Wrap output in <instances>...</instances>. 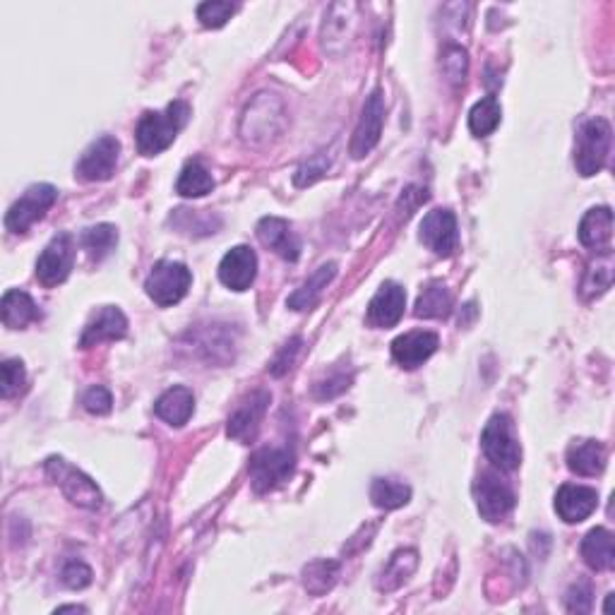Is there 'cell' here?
Returning <instances> with one entry per match:
<instances>
[{"instance_id":"cell-1","label":"cell","mask_w":615,"mask_h":615,"mask_svg":"<svg viewBox=\"0 0 615 615\" xmlns=\"http://www.w3.org/2000/svg\"><path fill=\"white\" fill-rule=\"evenodd\" d=\"M190 106L185 101H171L164 111H149L140 118L135 130L137 149L145 157H157L173 145L183 125L188 123Z\"/></svg>"},{"instance_id":"cell-2","label":"cell","mask_w":615,"mask_h":615,"mask_svg":"<svg viewBox=\"0 0 615 615\" xmlns=\"http://www.w3.org/2000/svg\"><path fill=\"white\" fill-rule=\"evenodd\" d=\"M613 130L606 118H591L579 128L575 147V166L584 178L596 176L611 154Z\"/></svg>"},{"instance_id":"cell-3","label":"cell","mask_w":615,"mask_h":615,"mask_svg":"<svg viewBox=\"0 0 615 615\" xmlns=\"http://www.w3.org/2000/svg\"><path fill=\"white\" fill-rule=\"evenodd\" d=\"M44 469L46 476L61 488L65 498L73 505L85 507V510H99L104 505V495H101L97 483L89 479L87 474H82L80 469H75L70 462H65L63 457H49Z\"/></svg>"},{"instance_id":"cell-4","label":"cell","mask_w":615,"mask_h":615,"mask_svg":"<svg viewBox=\"0 0 615 615\" xmlns=\"http://www.w3.org/2000/svg\"><path fill=\"white\" fill-rule=\"evenodd\" d=\"M286 111L274 94H260L246 109L241 121V135L250 145H265L284 130Z\"/></svg>"},{"instance_id":"cell-5","label":"cell","mask_w":615,"mask_h":615,"mask_svg":"<svg viewBox=\"0 0 615 615\" xmlns=\"http://www.w3.org/2000/svg\"><path fill=\"white\" fill-rule=\"evenodd\" d=\"M481 447L486 452L488 462L500 471H515L522 464V447L515 435V426L507 414H495L486 423L481 435Z\"/></svg>"},{"instance_id":"cell-6","label":"cell","mask_w":615,"mask_h":615,"mask_svg":"<svg viewBox=\"0 0 615 615\" xmlns=\"http://www.w3.org/2000/svg\"><path fill=\"white\" fill-rule=\"evenodd\" d=\"M190 284H193V274H190L183 262L161 260L152 267V272H149L145 291L157 306L169 308L181 303L183 298L188 296Z\"/></svg>"},{"instance_id":"cell-7","label":"cell","mask_w":615,"mask_h":615,"mask_svg":"<svg viewBox=\"0 0 615 615\" xmlns=\"http://www.w3.org/2000/svg\"><path fill=\"white\" fill-rule=\"evenodd\" d=\"M296 469V455L289 447H265L250 457V481L258 493H270L291 479Z\"/></svg>"},{"instance_id":"cell-8","label":"cell","mask_w":615,"mask_h":615,"mask_svg":"<svg viewBox=\"0 0 615 615\" xmlns=\"http://www.w3.org/2000/svg\"><path fill=\"white\" fill-rule=\"evenodd\" d=\"M58 200V190L49 183H37L29 185L25 190V195L10 207L8 214H5V229L13 231V234H25V231L32 229L34 224L41 222L46 217V212L56 205Z\"/></svg>"},{"instance_id":"cell-9","label":"cell","mask_w":615,"mask_h":615,"mask_svg":"<svg viewBox=\"0 0 615 615\" xmlns=\"http://www.w3.org/2000/svg\"><path fill=\"white\" fill-rule=\"evenodd\" d=\"M118 154H121V142L113 135H101L94 140L75 166V176L85 183H101L109 181L116 173Z\"/></svg>"},{"instance_id":"cell-10","label":"cell","mask_w":615,"mask_h":615,"mask_svg":"<svg viewBox=\"0 0 615 615\" xmlns=\"http://www.w3.org/2000/svg\"><path fill=\"white\" fill-rule=\"evenodd\" d=\"M474 498L481 517L491 524L503 522L517 505L515 491L498 474H488V471L474 481Z\"/></svg>"},{"instance_id":"cell-11","label":"cell","mask_w":615,"mask_h":615,"mask_svg":"<svg viewBox=\"0 0 615 615\" xmlns=\"http://www.w3.org/2000/svg\"><path fill=\"white\" fill-rule=\"evenodd\" d=\"M75 265V238L70 234H58L51 238L49 246L37 260V279L41 286L53 289L70 277Z\"/></svg>"},{"instance_id":"cell-12","label":"cell","mask_w":615,"mask_h":615,"mask_svg":"<svg viewBox=\"0 0 615 615\" xmlns=\"http://www.w3.org/2000/svg\"><path fill=\"white\" fill-rule=\"evenodd\" d=\"M382 125H385V97H382V89H373L363 104L361 118H358L354 137H351V157L363 159L378 147Z\"/></svg>"},{"instance_id":"cell-13","label":"cell","mask_w":615,"mask_h":615,"mask_svg":"<svg viewBox=\"0 0 615 615\" xmlns=\"http://www.w3.org/2000/svg\"><path fill=\"white\" fill-rule=\"evenodd\" d=\"M270 392L255 390L250 392L241 404L236 406L234 414L229 416V426H226V435L231 440L248 445L253 443L255 435L260 431V423L267 414V404H270Z\"/></svg>"},{"instance_id":"cell-14","label":"cell","mask_w":615,"mask_h":615,"mask_svg":"<svg viewBox=\"0 0 615 615\" xmlns=\"http://www.w3.org/2000/svg\"><path fill=\"white\" fill-rule=\"evenodd\" d=\"M421 241L438 258H452L459 248L457 217L450 210H433L421 222Z\"/></svg>"},{"instance_id":"cell-15","label":"cell","mask_w":615,"mask_h":615,"mask_svg":"<svg viewBox=\"0 0 615 615\" xmlns=\"http://www.w3.org/2000/svg\"><path fill=\"white\" fill-rule=\"evenodd\" d=\"M258 277V255L253 248L236 246L219 262V279L226 289L246 291Z\"/></svg>"},{"instance_id":"cell-16","label":"cell","mask_w":615,"mask_h":615,"mask_svg":"<svg viewBox=\"0 0 615 615\" xmlns=\"http://www.w3.org/2000/svg\"><path fill=\"white\" fill-rule=\"evenodd\" d=\"M404 306L406 291L399 284L385 282L378 289V294L370 298L366 322L370 327H378V330H390V327L402 320Z\"/></svg>"},{"instance_id":"cell-17","label":"cell","mask_w":615,"mask_h":615,"mask_svg":"<svg viewBox=\"0 0 615 615\" xmlns=\"http://www.w3.org/2000/svg\"><path fill=\"white\" fill-rule=\"evenodd\" d=\"M438 346H440V339L435 332H428V330L406 332L392 342V356L402 368L414 370V368L423 366V363H426L428 358L438 351Z\"/></svg>"},{"instance_id":"cell-18","label":"cell","mask_w":615,"mask_h":615,"mask_svg":"<svg viewBox=\"0 0 615 615\" xmlns=\"http://www.w3.org/2000/svg\"><path fill=\"white\" fill-rule=\"evenodd\" d=\"M125 334H128V318L123 315V310L116 306H104L89 318L80 337V346L89 349V346H97L101 342H116V339H123Z\"/></svg>"},{"instance_id":"cell-19","label":"cell","mask_w":615,"mask_h":615,"mask_svg":"<svg viewBox=\"0 0 615 615\" xmlns=\"http://www.w3.org/2000/svg\"><path fill=\"white\" fill-rule=\"evenodd\" d=\"M599 507V493L589 486H575V483H565L558 493H555V512L567 524H579L591 517Z\"/></svg>"},{"instance_id":"cell-20","label":"cell","mask_w":615,"mask_h":615,"mask_svg":"<svg viewBox=\"0 0 615 615\" xmlns=\"http://www.w3.org/2000/svg\"><path fill=\"white\" fill-rule=\"evenodd\" d=\"M226 325H207L200 327V330L190 332V342L188 346L205 358V363H217V366H224V363L234 361V337L224 330Z\"/></svg>"},{"instance_id":"cell-21","label":"cell","mask_w":615,"mask_h":615,"mask_svg":"<svg viewBox=\"0 0 615 615\" xmlns=\"http://www.w3.org/2000/svg\"><path fill=\"white\" fill-rule=\"evenodd\" d=\"M255 234H258L262 246L274 250V253H277L279 258H284L286 262H296L301 258V241H298V236L294 234V229H291V224L286 222V219L282 217L260 219Z\"/></svg>"},{"instance_id":"cell-22","label":"cell","mask_w":615,"mask_h":615,"mask_svg":"<svg viewBox=\"0 0 615 615\" xmlns=\"http://www.w3.org/2000/svg\"><path fill=\"white\" fill-rule=\"evenodd\" d=\"M579 241H582L584 248L596 250V253H603V250H611L608 243L613 238V212L611 207H594L584 214L582 224H579Z\"/></svg>"},{"instance_id":"cell-23","label":"cell","mask_w":615,"mask_h":615,"mask_svg":"<svg viewBox=\"0 0 615 615\" xmlns=\"http://www.w3.org/2000/svg\"><path fill=\"white\" fill-rule=\"evenodd\" d=\"M195 411V397L188 387L178 385L166 390L161 397L154 402V414L159 416L161 421H166L173 428H181L190 421Z\"/></svg>"},{"instance_id":"cell-24","label":"cell","mask_w":615,"mask_h":615,"mask_svg":"<svg viewBox=\"0 0 615 615\" xmlns=\"http://www.w3.org/2000/svg\"><path fill=\"white\" fill-rule=\"evenodd\" d=\"M608 462V452L599 440H577L567 447V467L577 476H599Z\"/></svg>"},{"instance_id":"cell-25","label":"cell","mask_w":615,"mask_h":615,"mask_svg":"<svg viewBox=\"0 0 615 615\" xmlns=\"http://www.w3.org/2000/svg\"><path fill=\"white\" fill-rule=\"evenodd\" d=\"M0 313H3V325L8 330H25L27 325L41 320V310L34 298L27 291L10 289L5 291L3 303H0Z\"/></svg>"},{"instance_id":"cell-26","label":"cell","mask_w":615,"mask_h":615,"mask_svg":"<svg viewBox=\"0 0 615 615\" xmlns=\"http://www.w3.org/2000/svg\"><path fill=\"white\" fill-rule=\"evenodd\" d=\"M582 558L591 570H611L615 565V543L611 531L603 527L591 529L582 541Z\"/></svg>"},{"instance_id":"cell-27","label":"cell","mask_w":615,"mask_h":615,"mask_svg":"<svg viewBox=\"0 0 615 615\" xmlns=\"http://www.w3.org/2000/svg\"><path fill=\"white\" fill-rule=\"evenodd\" d=\"M334 277H337V262H325V265H320L318 270L310 274L308 282L289 296L286 306L291 310H310L320 301L322 291L327 289V284H330Z\"/></svg>"},{"instance_id":"cell-28","label":"cell","mask_w":615,"mask_h":615,"mask_svg":"<svg viewBox=\"0 0 615 615\" xmlns=\"http://www.w3.org/2000/svg\"><path fill=\"white\" fill-rule=\"evenodd\" d=\"M419 567V553L414 551V548H402V551H397L390 558V563L385 565V570L380 572L378 582H375V587L380 591H397L402 584L414 575V570Z\"/></svg>"},{"instance_id":"cell-29","label":"cell","mask_w":615,"mask_h":615,"mask_svg":"<svg viewBox=\"0 0 615 615\" xmlns=\"http://www.w3.org/2000/svg\"><path fill=\"white\" fill-rule=\"evenodd\" d=\"M339 570L342 565L337 560H313L303 567V587L308 589V594L325 596L337 584Z\"/></svg>"},{"instance_id":"cell-30","label":"cell","mask_w":615,"mask_h":615,"mask_svg":"<svg viewBox=\"0 0 615 615\" xmlns=\"http://www.w3.org/2000/svg\"><path fill=\"white\" fill-rule=\"evenodd\" d=\"M452 310V294L443 282H431L416 301V318H447Z\"/></svg>"},{"instance_id":"cell-31","label":"cell","mask_w":615,"mask_h":615,"mask_svg":"<svg viewBox=\"0 0 615 615\" xmlns=\"http://www.w3.org/2000/svg\"><path fill=\"white\" fill-rule=\"evenodd\" d=\"M370 500L380 510H399L411 500V488L397 479H375L370 483Z\"/></svg>"},{"instance_id":"cell-32","label":"cell","mask_w":615,"mask_h":615,"mask_svg":"<svg viewBox=\"0 0 615 615\" xmlns=\"http://www.w3.org/2000/svg\"><path fill=\"white\" fill-rule=\"evenodd\" d=\"M214 190L212 173L200 164V161H190L183 166L181 176H178L176 193L183 197H205Z\"/></svg>"},{"instance_id":"cell-33","label":"cell","mask_w":615,"mask_h":615,"mask_svg":"<svg viewBox=\"0 0 615 615\" xmlns=\"http://www.w3.org/2000/svg\"><path fill=\"white\" fill-rule=\"evenodd\" d=\"M82 248L87 250V255L92 258V262H101L104 258H109L111 250L116 248L118 243V229L111 224H97L85 229V234L80 238Z\"/></svg>"},{"instance_id":"cell-34","label":"cell","mask_w":615,"mask_h":615,"mask_svg":"<svg viewBox=\"0 0 615 615\" xmlns=\"http://www.w3.org/2000/svg\"><path fill=\"white\" fill-rule=\"evenodd\" d=\"M503 121V109L495 97H483L469 113V130L476 137H488Z\"/></svg>"},{"instance_id":"cell-35","label":"cell","mask_w":615,"mask_h":615,"mask_svg":"<svg viewBox=\"0 0 615 615\" xmlns=\"http://www.w3.org/2000/svg\"><path fill=\"white\" fill-rule=\"evenodd\" d=\"M613 284V253L611 250H603L601 258L591 262L587 270V279H584V294L587 296H599L603 291L611 289Z\"/></svg>"},{"instance_id":"cell-36","label":"cell","mask_w":615,"mask_h":615,"mask_svg":"<svg viewBox=\"0 0 615 615\" xmlns=\"http://www.w3.org/2000/svg\"><path fill=\"white\" fill-rule=\"evenodd\" d=\"M27 385V370L25 363L17 361V358H8V361L0 366V397L13 399L15 394H20Z\"/></svg>"},{"instance_id":"cell-37","label":"cell","mask_w":615,"mask_h":615,"mask_svg":"<svg viewBox=\"0 0 615 615\" xmlns=\"http://www.w3.org/2000/svg\"><path fill=\"white\" fill-rule=\"evenodd\" d=\"M234 13H236L234 3H226V0H207V3H202L200 8H197V20H200L205 27L219 29L231 20V15Z\"/></svg>"},{"instance_id":"cell-38","label":"cell","mask_w":615,"mask_h":615,"mask_svg":"<svg viewBox=\"0 0 615 615\" xmlns=\"http://www.w3.org/2000/svg\"><path fill=\"white\" fill-rule=\"evenodd\" d=\"M332 159L327 157V154H315L313 159H308L306 164L298 166L296 176H294V183L298 185V188H306V185H313L315 181H320L322 176H325L327 169H330Z\"/></svg>"},{"instance_id":"cell-39","label":"cell","mask_w":615,"mask_h":615,"mask_svg":"<svg viewBox=\"0 0 615 615\" xmlns=\"http://www.w3.org/2000/svg\"><path fill=\"white\" fill-rule=\"evenodd\" d=\"M443 65H445L447 77H450L455 85H464V80H467L469 61H467V51H464L462 46H447L445 56H443Z\"/></svg>"},{"instance_id":"cell-40","label":"cell","mask_w":615,"mask_h":615,"mask_svg":"<svg viewBox=\"0 0 615 615\" xmlns=\"http://www.w3.org/2000/svg\"><path fill=\"white\" fill-rule=\"evenodd\" d=\"M61 582L68 589H85L92 584V570L82 560H68L61 572Z\"/></svg>"},{"instance_id":"cell-41","label":"cell","mask_w":615,"mask_h":615,"mask_svg":"<svg viewBox=\"0 0 615 615\" xmlns=\"http://www.w3.org/2000/svg\"><path fill=\"white\" fill-rule=\"evenodd\" d=\"M82 404H85V409L89 411V414L104 416V414H109V411H111L113 397H111V392L106 390V387L94 385V387H89V390L85 392V397H82Z\"/></svg>"},{"instance_id":"cell-42","label":"cell","mask_w":615,"mask_h":615,"mask_svg":"<svg viewBox=\"0 0 615 615\" xmlns=\"http://www.w3.org/2000/svg\"><path fill=\"white\" fill-rule=\"evenodd\" d=\"M565 606L570 613H589L591 611V587L587 582H579L567 591Z\"/></svg>"},{"instance_id":"cell-43","label":"cell","mask_w":615,"mask_h":615,"mask_svg":"<svg viewBox=\"0 0 615 615\" xmlns=\"http://www.w3.org/2000/svg\"><path fill=\"white\" fill-rule=\"evenodd\" d=\"M349 385H351V375H344V373L330 375V378L315 385V397L332 399V397H337V394H342L344 390H349Z\"/></svg>"},{"instance_id":"cell-44","label":"cell","mask_w":615,"mask_h":615,"mask_svg":"<svg viewBox=\"0 0 615 615\" xmlns=\"http://www.w3.org/2000/svg\"><path fill=\"white\" fill-rule=\"evenodd\" d=\"M298 349H301V339H298V337L291 339L289 344H284V346H282V351H279L277 358H274L272 366H270L272 375H277V378H279V375H284L286 370L291 368V363H294V358H296V354H298Z\"/></svg>"},{"instance_id":"cell-45","label":"cell","mask_w":615,"mask_h":615,"mask_svg":"<svg viewBox=\"0 0 615 615\" xmlns=\"http://www.w3.org/2000/svg\"><path fill=\"white\" fill-rule=\"evenodd\" d=\"M63 611H77V613H85L87 608H82V606H58V608H56V613H63Z\"/></svg>"}]
</instances>
